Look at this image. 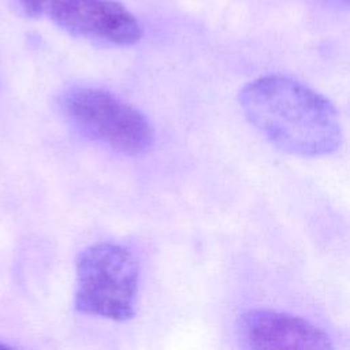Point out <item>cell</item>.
Returning a JSON list of instances; mask_svg holds the SVG:
<instances>
[{
  "instance_id": "1",
  "label": "cell",
  "mask_w": 350,
  "mask_h": 350,
  "mask_svg": "<svg viewBox=\"0 0 350 350\" xmlns=\"http://www.w3.org/2000/svg\"><path fill=\"white\" fill-rule=\"evenodd\" d=\"M238 101L250 124L283 152L317 157L335 152L342 144L335 105L291 77H260L239 90Z\"/></svg>"
},
{
  "instance_id": "2",
  "label": "cell",
  "mask_w": 350,
  "mask_h": 350,
  "mask_svg": "<svg viewBox=\"0 0 350 350\" xmlns=\"http://www.w3.org/2000/svg\"><path fill=\"white\" fill-rule=\"evenodd\" d=\"M75 310L82 314L126 321L137 309L139 267L124 246L98 242L77 258Z\"/></svg>"
},
{
  "instance_id": "3",
  "label": "cell",
  "mask_w": 350,
  "mask_h": 350,
  "mask_svg": "<svg viewBox=\"0 0 350 350\" xmlns=\"http://www.w3.org/2000/svg\"><path fill=\"white\" fill-rule=\"evenodd\" d=\"M59 107L82 135L119 153L138 154L152 146L153 127L149 119L109 92L74 88L60 96Z\"/></svg>"
},
{
  "instance_id": "4",
  "label": "cell",
  "mask_w": 350,
  "mask_h": 350,
  "mask_svg": "<svg viewBox=\"0 0 350 350\" xmlns=\"http://www.w3.org/2000/svg\"><path fill=\"white\" fill-rule=\"evenodd\" d=\"M31 18L45 16L64 31L113 45H133L142 37L138 19L115 0H16Z\"/></svg>"
},
{
  "instance_id": "5",
  "label": "cell",
  "mask_w": 350,
  "mask_h": 350,
  "mask_svg": "<svg viewBox=\"0 0 350 350\" xmlns=\"http://www.w3.org/2000/svg\"><path fill=\"white\" fill-rule=\"evenodd\" d=\"M235 332L245 349H334L331 338L310 321L269 309H250L239 314Z\"/></svg>"
},
{
  "instance_id": "6",
  "label": "cell",
  "mask_w": 350,
  "mask_h": 350,
  "mask_svg": "<svg viewBox=\"0 0 350 350\" xmlns=\"http://www.w3.org/2000/svg\"><path fill=\"white\" fill-rule=\"evenodd\" d=\"M5 347H8V345H5V343H1V342H0V349H5Z\"/></svg>"
}]
</instances>
